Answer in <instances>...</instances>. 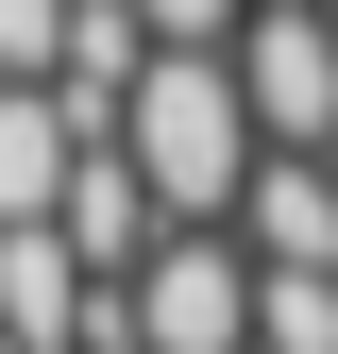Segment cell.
Masks as SVG:
<instances>
[{
    "instance_id": "obj_5",
    "label": "cell",
    "mask_w": 338,
    "mask_h": 354,
    "mask_svg": "<svg viewBox=\"0 0 338 354\" xmlns=\"http://www.w3.org/2000/svg\"><path fill=\"white\" fill-rule=\"evenodd\" d=\"M68 186H84V118L51 102V84H0V236L68 219Z\"/></svg>"
},
{
    "instance_id": "obj_1",
    "label": "cell",
    "mask_w": 338,
    "mask_h": 354,
    "mask_svg": "<svg viewBox=\"0 0 338 354\" xmlns=\"http://www.w3.org/2000/svg\"><path fill=\"white\" fill-rule=\"evenodd\" d=\"M152 169V203L186 219V236H237V203H254V169H271V118H254V84L237 51H169L152 68V102H136V136H118Z\"/></svg>"
},
{
    "instance_id": "obj_8",
    "label": "cell",
    "mask_w": 338,
    "mask_h": 354,
    "mask_svg": "<svg viewBox=\"0 0 338 354\" xmlns=\"http://www.w3.org/2000/svg\"><path fill=\"white\" fill-rule=\"evenodd\" d=\"M254 354H338V270H271V304H254Z\"/></svg>"
},
{
    "instance_id": "obj_7",
    "label": "cell",
    "mask_w": 338,
    "mask_h": 354,
    "mask_svg": "<svg viewBox=\"0 0 338 354\" xmlns=\"http://www.w3.org/2000/svg\"><path fill=\"white\" fill-rule=\"evenodd\" d=\"M237 253H254V270H338V152H271V169H254Z\"/></svg>"
},
{
    "instance_id": "obj_2",
    "label": "cell",
    "mask_w": 338,
    "mask_h": 354,
    "mask_svg": "<svg viewBox=\"0 0 338 354\" xmlns=\"http://www.w3.org/2000/svg\"><path fill=\"white\" fill-rule=\"evenodd\" d=\"M254 304H271V270H254L237 236H169L152 270L102 304V354H254Z\"/></svg>"
},
{
    "instance_id": "obj_11",
    "label": "cell",
    "mask_w": 338,
    "mask_h": 354,
    "mask_svg": "<svg viewBox=\"0 0 338 354\" xmlns=\"http://www.w3.org/2000/svg\"><path fill=\"white\" fill-rule=\"evenodd\" d=\"M254 17H321V0H254Z\"/></svg>"
},
{
    "instance_id": "obj_10",
    "label": "cell",
    "mask_w": 338,
    "mask_h": 354,
    "mask_svg": "<svg viewBox=\"0 0 338 354\" xmlns=\"http://www.w3.org/2000/svg\"><path fill=\"white\" fill-rule=\"evenodd\" d=\"M136 17H152V51H237L254 0H136Z\"/></svg>"
},
{
    "instance_id": "obj_3",
    "label": "cell",
    "mask_w": 338,
    "mask_h": 354,
    "mask_svg": "<svg viewBox=\"0 0 338 354\" xmlns=\"http://www.w3.org/2000/svg\"><path fill=\"white\" fill-rule=\"evenodd\" d=\"M102 270L68 253V219H34V236H0V337L17 354H102Z\"/></svg>"
},
{
    "instance_id": "obj_6",
    "label": "cell",
    "mask_w": 338,
    "mask_h": 354,
    "mask_svg": "<svg viewBox=\"0 0 338 354\" xmlns=\"http://www.w3.org/2000/svg\"><path fill=\"white\" fill-rule=\"evenodd\" d=\"M169 236H186V219L152 203V169H136V152H84V186H68V253H84V270H102V287H136Z\"/></svg>"
},
{
    "instance_id": "obj_4",
    "label": "cell",
    "mask_w": 338,
    "mask_h": 354,
    "mask_svg": "<svg viewBox=\"0 0 338 354\" xmlns=\"http://www.w3.org/2000/svg\"><path fill=\"white\" fill-rule=\"evenodd\" d=\"M237 84H254V118H271V152H338V17H254Z\"/></svg>"
},
{
    "instance_id": "obj_9",
    "label": "cell",
    "mask_w": 338,
    "mask_h": 354,
    "mask_svg": "<svg viewBox=\"0 0 338 354\" xmlns=\"http://www.w3.org/2000/svg\"><path fill=\"white\" fill-rule=\"evenodd\" d=\"M68 34L84 0H0V84H68Z\"/></svg>"
},
{
    "instance_id": "obj_12",
    "label": "cell",
    "mask_w": 338,
    "mask_h": 354,
    "mask_svg": "<svg viewBox=\"0 0 338 354\" xmlns=\"http://www.w3.org/2000/svg\"><path fill=\"white\" fill-rule=\"evenodd\" d=\"M0 354H17V337H0Z\"/></svg>"
}]
</instances>
